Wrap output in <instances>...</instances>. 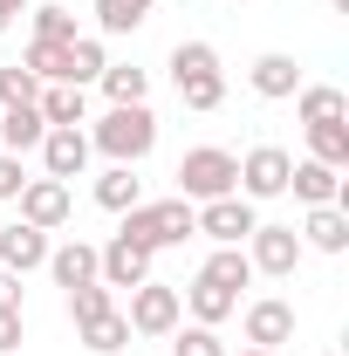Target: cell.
Wrapping results in <instances>:
<instances>
[{"instance_id":"1","label":"cell","mask_w":349,"mask_h":356,"mask_svg":"<svg viewBox=\"0 0 349 356\" xmlns=\"http://www.w3.org/2000/svg\"><path fill=\"white\" fill-rule=\"evenodd\" d=\"M89 151H103L110 165H144V158L158 151V117H151V103H110V110L96 117V131H89Z\"/></svg>"},{"instance_id":"2","label":"cell","mask_w":349,"mask_h":356,"mask_svg":"<svg viewBox=\"0 0 349 356\" xmlns=\"http://www.w3.org/2000/svg\"><path fill=\"white\" fill-rule=\"evenodd\" d=\"M192 233H199V226H192V199H178V192L172 199H144V206L124 213V240L151 247V254H158V247H185Z\"/></svg>"},{"instance_id":"3","label":"cell","mask_w":349,"mask_h":356,"mask_svg":"<svg viewBox=\"0 0 349 356\" xmlns=\"http://www.w3.org/2000/svg\"><path fill=\"white\" fill-rule=\"evenodd\" d=\"M226 192H240V158L219 151V144H192L178 158V199L206 206V199H226Z\"/></svg>"},{"instance_id":"4","label":"cell","mask_w":349,"mask_h":356,"mask_svg":"<svg viewBox=\"0 0 349 356\" xmlns=\"http://www.w3.org/2000/svg\"><path fill=\"white\" fill-rule=\"evenodd\" d=\"M192 226H199L213 247H247V233L261 226V213H254V199L226 192V199H206V206H192Z\"/></svg>"},{"instance_id":"5","label":"cell","mask_w":349,"mask_h":356,"mask_svg":"<svg viewBox=\"0 0 349 356\" xmlns=\"http://www.w3.org/2000/svg\"><path fill=\"white\" fill-rule=\"evenodd\" d=\"M124 322H131V336H172L178 322H185V302H178L172 281H144V288H131Z\"/></svg>"},{"instance_id":"6","label":"cell","mask_w":349,"mask_h":356,"mask_svg":"<svg viewBox=\"0 0 349 356\" xmlns=\"http://www.w3.org/2000/svg\"><path fill=\"white\" fill-rule=\"evenodd\" d=\"M247 261H254V274H267V281H288V274L302 267V233L261 220L254 233H247Z\"/></svg>"},{"instance_id":"7","label":"cell","mask_w":349,"mask_h":356,"mask_svg":"<svg viewBox=\"0 0 349 356\" xmlns=\"http://www.w3.org/2000/svg\"><path fill=\"white\" fill-rule=\"evenodd\" d=\"M288 172H295V158L281 144H254L240 158V199H281L288 192Z\"/></svg>"},{"instance_id":"8","label":"cell","mask_w":349,"mask_h":356,"mask_svg":"<svg viewBox=\"0 0 349 356\" xmlns=\"http://www.w3.org/2000/svg\"><path fill=\"white\" fill-rule=\"evenodd\" d=\"M14 206H21V220H28V226H42V233L69 226V213H76V199H69V185H62V178H28Z\"/></svg>"},{"instance_id":"9","label":"cell","mask_w":349,"mask_h":356,"mask_svg":"<svg viewBox=\"0 0 349 356\" xmlns=\"http://www.w3.org/2000/svg\"><path fill=\"white\" fill-rule=\"evenodd\" d=\"M96 281L103 288H144L151 281V247H137V240H110V247H96Z\"/></svg>"},{"instance_id":"10","label":"cell","mask_w":349,"mask_h":356,"mask_svg":"<svg viewBox=\"0 0 349 356\" xmlns=\"http://www.w3.org/2000/svg\"><path fill=\"white\" fill-rule=\"evenodd\" d=\"M247 343H254V350H281V343H295V302H281V295L247 302Z\"/></svg>"},{"instance_id":"11","label":"cell","mask_w":349,"mask_h":356,"mask_svg":"<svg viewBox=\"0 0 349 356\" xmlns=\"http://www.w3.org/2000/svg\"><path fill=\"white\" fill-rule=\"evenodd\" d=\"M89 158H96V151H89V131H83V124H76V131H48L42 137V165H48V178H62V185L83 178Z\"/></svg>"},{"instance_id":"12","label":"cell","mask_w":349,"mask_h":356,"mask_svg":"<svg viewBox=\"0 0 349 356\" xmlns=\"http://www.w3.org/2000/svg\"><path fill=\"white\" fill-rule=\"evenodd\" d=\"M247 83H254V96H267V103H288V96L302 89V62H295V55H281V48H267V55H254Z\"/></svg>"},{"instance_id":"13","label":"cell","mask_w":349,"mask_h":356,"mask_svg":"<svg viewBox=\"0 0 349 356\" xmlns=\"http://www.w3.org/2000/svg\"><path fill=\"white\" fill-rule=\"evenodd\" d=\"M0 267H7V274H35V267H48V233L28 226V220L0 226Z\"/></svg>"},{"instance_id":"14","label":"cell","mask_w":349,"mask_h":356,"mask_svg":"<svg viewBox=\"0 0 349 356\" xmlns=\"http://www.w3.org/2000/svg\"><path fill=\"white\" fill-rule=\"evenodd\" d=\"M35 110H42L48 131H76V124H89V89H76V83H42Z\"/></svg>"},{"instance_id":"15","label":"cell","mask_w":349,"mask_h":356,"mask_svg":"<svg viewBox=\"0 0 349 356\" xmlns=\"http://www.w3.org/2000/svg\"><path fill=\"white\" fill-rule=\"evenodd\" d=\"M288 192H295L302 206H343V172H336V165H315V158H302V165L288 172Z\"/></svg>"},{"instance_id":"16","label":"cell","mask_w":349,"mask_h":356,"mask_svg":"<svg viewBox=\"0 0 349 356\" xmlns=\"http://www.w3.org/2000/svg\"><path fill=\"white\" fill-rule=\"evenodd\" d=\"M302 247H315V254H343V247H349V206H308Z\"/></svg>"},{"instance_id":"17","label":"cell","mask_w":349,"mask_h":356,"mask_svg":"<svg viewBox=\"0 0 349 356\" xmlns=\"http://www.w3.org/2000/svg\"><path fill=\"white\" fill-rule=\"evenodd\" d=\"M42 137H48V124H42V110L35 103H14V110H0V151H42Z\"/></svg>"},{"instance_id":"18","label":"cell","mask_w":349,"mask_h":356,"mask_svg":"<svg viewBox=\"0 0 349 356\" xmlns=\"http://www.w3.org/2000/svg\"><path fill=\"white\" fill-rule=\"evenodd\" d=\"M48 274H55V288H83V281H96V247H89V240L48 247Z\"/></svg>"},{"instance_id":"19","label":"cell","mask_w":349,"mask_h":356,"mask_svg":"<svg viewBox=\"0 0 349 356\" xmlns=\"http://www.w3.org/2000/svg\"><path fill=\"white\" fill-rule=\"evenodd\" d=\"M178 302L192 309V322H206V329H219L226 315H240V295H226V288H213L206 274H199L192 288H178Z\"/></svg>"},{"instance_id":"20","label":"cell","mask_w":349,"mask_h":356,"mask_svg":"<svg viewBox=\"0 0 349 356\" xmlns=\"http://www.w3.org/2000/svg\"><path fill=\"white\" fill-rule=\"evenodd\" d=\"M295 117H302V124H343L349 96L336 83H302V89H295Z\"/></svg>"},{"instance_id":"21","label":"cell","mask_w":349,"mask_h":356,"mask_svg":"<svg viewBox=\"0 0 349 356\" xmlns=\"http://www.w3.org/2000/svg\"><path fill=\"white\" fill-rule=\"evenodd\" d=\"M96 206H103V213H131V206H144L137 165H110V172L96 178Z\"/></svg>"},{"instance_id":"22","label":"cell","mask_w":349,"mask_h":356,"mask_svg":"<svg viewBox=\"0 0 349 356\" xmlns=\"http://www.w3.org/2000/svg\"><path fill=\"white\" fill-rule=\"evenodd\" d=\"M213 288H226V295H240L247 281H254V261H247V247H213V261L199 267Z\"/></svg>"},{"instance_id":"23","label":"cell","mask_w":349,"mask_h":356,"mask_svg":"<svg viewBox=\"0 0 349 356\" xmlns=\"http://www.w3.org/2000/svg\"><path fill=\"white\" fill-rule=\"evenodd\" d=\"M158 0H96V35H137Z\"/></svg>"},{"instance_id":"24","label":"cell","mask_w":349,"mask_h":356,"mask_svg":"<svg viewBox=\"0 0 349 356\" xmlns=\"http://www.w3.org/2000/svg\"><path fill=\"white\" fill-rule=\"evenodd\" d=\"M21 69L35 83H69V42H28L21 48Z\"/></svg>"},{"instance_id":"25","label":"cell","mask_w":349,"mask_h":356,"mask_svg":"<svg viewBox=\"0 0 349 356\" xmlns=\"http://www.w3.org/2000/svg\"><path fill=\"white\" fill-rule=\"evenodd\" d=\"M96 89H103L110 103H144V96H151V69H131V62H110V69L96 76Z\"/></svg>"},{"instance_id":"26","label":"cell","mask_w":349,"mask_h":356,"mask_svg":"<svg viewBox=\"0 0 349 356\" xmlns=\"http://www.w3.org/2000/svg\"><path fill=\"white\" fill-rule=\"evenodd\" d=\"M302 131H308V158L315 165L349 172V124H302Z\"/></svg>"},{"instance_id":"27","label":"cell","mask_w":349,"mask_h":356,"mask_svg":"<svg viewBox=\"0 0 349 356\" xmlns=\"http://www.w3.org/2000/svg\"><path fill=\"white\" fill-rule=\"evenodd\" d=\"M103 69H110V48H103V35H76V42H69V83L89 89Z\"/></svg>"},{"instance_id":"28","label":"cell","mask_w":349,"mask_h":356,"mask_svg":"<svg viewBox=\"0 0 349 356\" xmlns=\"http://www.w3.org/2000/svg\"><path fill=\"white\" fill-rule=\"evenodd\" d=\"M124 343H131V322H124V309H110V315H96V322H83V350L117 356Z\"/></svg>"},{"instance_id":"29","label":"cell","mask_w":349,"mask_h":356,"mask_svg":"<svg viewBox=\"0 0 349 356\" xmlns=\"http://www.w3.org/2000/svg\"><path fill=\"white\" fill-rule=\"evenodd\" d=\"M178 103H185V110H199V117H206V110H219V103H226V69L185 76V83H178Z\"/></svg>"},{"instance_id":"30","label":"cell","mask_w":349,"mask_h":356,"mask_svg":"<svg viewBox=\"0 0 349 356\" xmlns=\"http://www.w3.org/2000/svg\"><path fill=\"white\" fill-rule=\"evenodd\" d=\"M117 309V288H103V281H83V288H69V315H76V329L96 322V315Z\"/></svg>"},{"instance_id":"31","label":"cell","mask_w":349,"mask_h":356,"mask_svg":"<svg viewBox=\"0 0 349 356\" xmlns=\"http://www.w3.org/2000/svg\"><path fill=\"white\" fill-rule=\"evenodd\" d=\"M172 356H226V343H219V329H206V322H178Z\"/></svg>"},{"instance_id":"32","label":"cell","mask_w":349,"mask_h":356,"mask_svg":"<svg viewBox=\"0 0 349 356\" xmlns=\"http://www.w3.org/2000/svg\"><path fill=\"white\" fill-rule=\"evenodd\" d=\"M206 69H219V48H213V42H178V48H172V83L206 76Z\"/></svg>"},{"instance_id":"33","label":"cell","mask_w":349,"mask_h":356,"mask_svg":"<svg viewBox=\"0 0 349 356\" xmlns=\"http://www.w3.org/2000/svg\"><path fill=\"white\" fill-rule=\"evenodd\" d=\"M76 14L69 7H35V42H76Z\"/></svg>"},{"instance_id":"34","label":"cell","mask_w":349,"mask_h":356,"mask_svg":"<svg viewBox=\"0 0 349 356\" xmlns=\"http://www.w3.org/2000/svg\"><path fill=\"white\" fill-rule=\"evenodd\" d=\"M35 96H42V83H35L21 62H7V69H0V110H14V103H35Z\"/></svg>"},{"instance_id":"35","label":"cell","mask_w":349,"mask_h":356,"mask_svg":"<svg viewBox=\"0 0 349 356\" xmlns=\"http://www.w3.org/2000/svg\"><path fill=\"white\" fill-rule=\"evenodd\" d=\"M21 185H28L21 158H14V151H0V199H21Z\"/></svg>"},{"instance_id":"36","label":"cell","mask_w":349,"mask_h":356,"mask_svg":"<svg viewBox=\"0 0 349 356\" xmlns=\"http://www.w3.org/2000/svg\"><path fill=\"white\" fill-rule=\"evenodd\" d=\"M21 350V309H0V356Z\"/></svg>"},{"instance_id":"37","label":"cell","mask_w":349,"mask_h":356,"mask_svg":"<svg viewBox=\"0 0 349 356\" xmlns=\"http://www.w3.org/2000/svg\"><path fill=\"white\" fill-rule=\"evenodd\" d=\"M0 309H21V274L0 267Z\"/></svg>"},{"instance_id":"38","label":"cell","mask_w":349,"mask_h":356,"mask_svg":"<svg viewBox=\"0 0 349 356\" xmlns=\"http://www.w3.org/2000/svg\"><path fill=\"white\" fill-rule=\"evenodd\" d=\"M28 7H35V0H0V35H7V28H14V21H21Z\"/></svg>"},{"instance_id":"39","label":"cell","mask_w":349,"mask_h":356,"mask_svg":"<svg viewBox=\"0 0 349 356\" xmlns=\"http://www.w3.org/2000/svg\"><path fill=\"white\" fill-rule=\"evenodd\" d=\"M226 356H281V350H254V343H247V350H226Z\"/></svg>"},{"instance_id":"40","label":"cell","mask_w":349,"mask_h":356,"mask_svg":"<svg viewBox=\"0 0 349 356\" xmlns=\"http://www.w3.org/2000/svg\"><path fill=\"white\" fill-rule=\"evenodd\" d=\"M329 7H336V14H349V0H329Z\"/></svg>"},{"instance_id":"41","label":"cell","mask_w":349,"mask_h":356,"mask_svg":"<svg viewBox=\"0 0 349 356\" xmlns=\"http://www.w3.org/2000/svg\"><path fill=\"white\" fill-rule=\"evenodd\" d=\"M233 7H240V0H233Z\"/></svg>"}]
</instances>
